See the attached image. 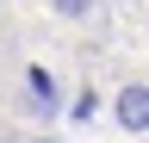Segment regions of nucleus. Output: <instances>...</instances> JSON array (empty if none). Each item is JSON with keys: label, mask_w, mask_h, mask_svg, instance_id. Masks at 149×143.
I'll list each match as a JSON object with an SVG mask.
<instances>
[{"label": "nucleus", "mask_w": 149, "mask_h": 143, "mask_svg": "<svg viewBox=\"0 0 149 143\" xmlns=\"http://www.w3.org/2000/svg\"><path fill=\"white\" fill-rule=\"evenodd\" d=\"M19 112L37 118V124H50L56 112H62V93H56L50 68H25V75H19Z\"/></svg>", "instance_id": "obj_1"}, {"label": "nucleus", "mask_w": 149, "mask_h": 143, "mask_svg": "<svg viewBox=\"0 0 149 143\" xmlns=\"http://www.w3.org/2000/svg\"><path fill=\"white\" fill-rule=\"evenodd\" d=\"M112 118H118V131H149V81H124L118 100H112Z\"/></svg>", "instance_id": "obj_2"}, {"label": "nucleus", "mask_w": 149, "mask_h": 143, "mask_svg": "<svg viewBox=\"0 0 149 143\" xmlns=\"http://www.w3.org/2000/svg\"><path fill=\"white\" fill-rule=\"evenodd\" d=\"M93 6H100V0H50V13H56V19H68V25H81Z\"/></svg>", "instance_id": "obj_3"}, {"label": "nucleus", "mask_w": 149, "mask_h": 143, "mask_svg": "<svg viewBox=\"0 0 149 143\" xmlns=\"http://www.w3.org/2000/svg\"><path fill=\"white\" fill-rule=\"evenodd\" d=\"M25 143H62V137H25Z\"/></svg>", "instance_id": "obj_4"}]
</instances>
